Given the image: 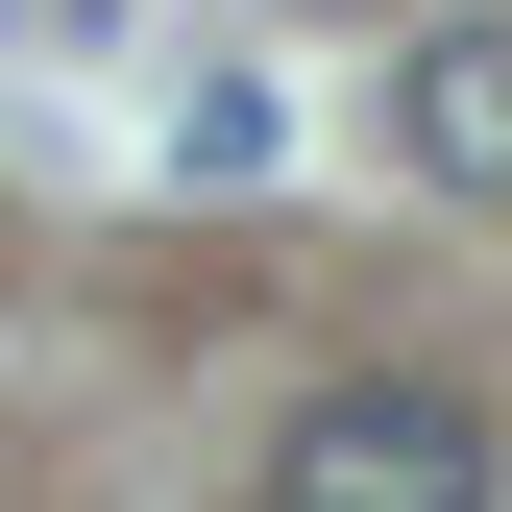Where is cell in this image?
Segmentation results:
<instances>
[{
	"mask_svg": "<svg viewBox=\"0 0 512 512\" xmlns=\"http://www.w3.org/2000/svg\"><path fill=\"white\" fill-rule=\"evenodd\" d=\"M512 464H488V415L464 391H415V366H366V391H317L293 415V464H269V512H488Z\"/></svg>",
	"mask_w": 512,
	"mask_h": 512,
	"instance_id": "cell-1",
	"label": "cell"
},
{
	"mask_svg": "<svg viewBox=\"0 0 512 512\" xmlns=\"http://www.w3.org/2000/svg\"><path fill=\"white\" fill-rule=\"evenodd\" d=\"M391 147L439 171V196H512V0H488V25H439L415 74H391Z\"/></svg>",
	"mask_w": 512,
	"mask_h": 512,
	"instance_id": "cell-2",
	"label": "cell"
},
{
	"mask_svg": "<svg viewBox=\"0 0 512 512\" xmlns=\"http://www.w3.org/2000/svg\"><path fill=\"white\" fill-rule=\"evenodd\" d=\"M171 171H196V196H244V171H269V98L196 74V98H171Z\"/></svg>",
	"mask_w": 512,
	"mask_h": 512,
	"instance_id": "cell-3",
	"label": "cell"
}]
</instances>
